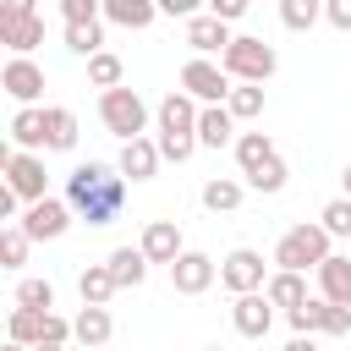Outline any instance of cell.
Returning <instances> with one entry per match:
<instances>
[{"label": "cell", "instance_id": "obj_41", "mask_svg": "<svg viewBox=\"0 0 351 351\" xmlns=\"http://www.w3.org/2000/svg\"><path fill=\"white\" fill-rule=\"evenodd\" d=\"M324 22L340 27V33H351V0H324Z\"/></svg>", "mask_w": 351, "mask_h": 351}, {"label": "cell", "instance_id": "obj_42", "mask_svg": "<svg viewBox=\"0 0 351 351\" xmlns=\"http://www.w3.org/2000/svg\"><path fill=\"white\" fill-rule=\"evenodd\" d=\"M197 11H208V0H159V16H197Z\"/></svg>", "mask_w": 351, "mask_h": 351}, {"label": "cell", "instance_id": "obj_8", "mask_svg": "<svg viewBox=\"0 0 351 351\" xmlns=\"http://www.w3.org/2000/svg\"><path fill=\"white\" fill-rule=\"evenodd\" d=\"M219 285H225L230 296H247V291H263V285H269V269H263V252H252V247H236V252H225V258H219Z\"/></svg>", "mask_w": 351, "mask_h": 351}, {"label": "cell", "instance_id": "obj_33", "mask_svg": "<svg viewBox=\"0 0 351 351\" xmlns=\"http://www.w3.org/2000/svg\"><path fill=\"white\" fill-rule=\"evenodd\" d=\"M318 16H324V0H280V22L291 33H307Z\"/></svg>", "mask_w": 351, "mask_h": 351}, {"label": "cell", "instance_id": "obj_12", "mask_svg": "<svg viewBox=\"0 0 351 351\" xmlns=\"http://www.w3.org/2000/svg\"><path fill=\"white\" fill-rule=\"evenodd\" d=\"M230 22L225 16H214V11H197V16H186V44H192V55H225L230 49Z\"/></svg>", "mask_w": 351, "mask_h": 351}, {"label": "cell", "instance_id": "obj_27", "mask_svg": "<svg viewBox=\"0 0 351 351\" xmlns=\"http://www.w3.org/2000/svg\"><path fill=\"white\" fill-rule=\"evenodd\" d=\"M241 197H247V181H225V176H219V181L203 186V208H208V214H236Z\"/></svg>", "mask_w": 351, "mask_h": 351}, {"label": "cell", "instance_id": "obj_7", "mask_svg": "<svg viewBox=\"0 0 351 351\" xmlns=\"http://www.w3.org/2000/svg\"><path fill=\"white\" fill-rule=\"evenodd\" d=\"M71 219H77V208L66 203V197H38V203H27L22 208V230L33 236V241H60L66 230H71Z\"/></svg>", "mask_w": 351, "mask_h": 351}, {"label": "cell", "instance_id": "obj_17", "mask_svg": "<svg viewBox=\"0 0 351 351\" xmlns=\"http://www.w3.org/2000/svg\"><path fill=\"white\" fill-rule=\"evenodd\" d=\"M0 44L11 55H33L44 44V16H0Z\"/></svg>", "mask_w": 351, "mask_h": 351}, {"label": "cell", "instance_id": "obj_37", "mask_svg": "<svg viewBox=\"0 0 351 351\" xmlns=\"http://www.w3.org/2000/svg\"><path fill=\"white\" fill-rule=\"evenodd\" d=\"M16 307L49 313V307H55V285H49V280H22V285H16Z\"/></svg>", "mask_w": 351, "mask_h": 351}, {"label": "cell", "instance_id": "obj_4", "mask_svg": "<svg viewBox=\"0 0 351 351\" xmlns=\"http://www.w3.org/2000/svg\"><path fill=\"white\" fill-rule=\"evenodd\" d=\"M219 66H225L236 82H269V77L280 71V55H274V44H263V38H252V33H236L230 49L219 55Z\"/></svg>", "mask_w": 351, "mask_h": 351}, {"label": "cell", "instance_id": "obj_19", "mask_svg": "<svg viewBox=\"0 0 351 351\" xmlns=\"http://www.w3.org/2000/svg\"><path fill=\"white\" fill-rule=\"evenodd\" d=\"M44 148H55V154L77 148V115L66 104H44Z\"/></svg>", "mask_w": 351, "mask_h": 351}, {"label": "cell", "instance_id": "obj_40", "mask_svg": "<svg viewBox=\"0 0 351 351\" xmlns=\"http://www.w3.org/2000/svg\"><path fill=\"white\" fill-rule=\"evenodd\" d=\"M71 318H60V313H44V340H55V346H71Z\"/></svg>", "mask_w": 351, "mask_h": 351}, {"label": "cell", "instance_id": "obj_1", "mask_svg": "<svg viewBox=\"0 0 351 351\" xmlns=\"http://www.w3.org/2000/svg\"><path fill=\"white\" fill-rule=\"evenodd\" d=\"M66 203H71L77 219L93 225V230L115 225L121 208H126V176H121V165H99V159L77 165V170L66 176Z\"/></svg>", "mask_w": 351, "mask_h": 351}, {"label": "cell", "instance_id": "obj_11", "mask_svg": "<svg viewBox=\"0 0 351 351\" xmlns=\"http://www.w3.org/2000/svg\"><path fill=\"white\" fill-rule=\"evenodd\" d=\"M230 324H236V335H241V340H263V335H269V324H274V302H269L263 291H247V296H236V302H230Z\"/></svg>", "mask_w": 351, "mask_h": 351}, {"label": "cell", "instance_id": "obj_31", "mask_svg": "<svg viewBox=\"0 0 351 351\" xmlns=\"http://www.w3.org/2000/svg\"><path fill=\"white\" fill-rule=\"evenodd\" d=\"M121 77H126L121 55H110V49L88 55V82H93V88H121Z\"/></svg>", "mask_w": 351, "mask_h": 351}, {"label": "cell", "instance_id": "obj_2", "mask_svg": "<svg viewBox=\"0 0 351 351\" xmlns=\"http://www.w3.org/2000/svg\"><path fill=\"white\" fill-rule=\"evenodd\" d=\"M197 115H203V104L186 93V88H170L165 99H159V110H154V126H159V154L170 159V165H186L203 143H197Z\"/></svg>", "mask_w": 351, "mask_h": 351}, {"label": "cell", "instance_id": "obj_23", "mask_svg": "<svg viewBox=\"0 0 351 351\" xmlns=\"http://www.w3.org/2000/svg\"><path fill=\"white\" fill-rule=\"evenodd\" d=\"M263 296H269L274 307H285V313L302 307V302H307V280H302V269H274L269 285H263Z\"/></svg>", "mask_w": 351, "mask_h": 351}, {"label": "cell", "instance_id": "obj_25", "mask_svg": "<svg viewBox=\"0 0 351 351\" xmlns=\"http://www.w3.org/2000/svg\"><path fill=\"white\" fill-rule=\"evenodd\" d=\"M77 291H82V302H88V307H110V296H115L121 285H115L110 263H88V269L77 274Z\"/></svg>", "mask_w": 351, "mask_h": 351}, {"label": "cell", "instance_id": "obj_46", "mask_svg": "<svg viewBox=\"0 0 351 351\" xmlns=\"http://www.w3.org/2000/svg\"><path fill=\"white\" fill-rule=\"evenodd\" d=\"M33 351H66V346H55V340H38V346H33Z\"/></svg>", "mask_w": 351, "mask_h": 351}, {"label": "cell", "instance_id": "obj_43", "mask_svg": "<svg viewBox=\"0 0 351 351\" xmlns=\"http://www.w3.org/2000/svg\"><path fill=\"white\" fill-rule=\"evenodd\" d=\"M247 5H252V0H208V11H214V16H225V22H241V16H247Z\"/></svg>", "mask_w": 351, "mask_h": 351}, {"label": "cell", "instance_id": "obj_6", "mask_svg": "<svg viewBox=\"0 0 351 351\" xmlns=\"http://www.w3.org/2000/svg\"><path fill=\"white\" fill-rule=\"evenodd\" d=\"M181 88H186L197 104H225L230 88H236V77H230L225 66H214L208 55H192V60L181 66Z\"/></svg>", "mask_w": 351, "mask_h": 351}, {"label": "cell", "instance_id": "obj_47", "mask_svg": "<svg viewBox=\"0 0 351 351\" xmlns=\"http://www.w3.org/2000/svg\"><path fill=\"white\" fill-rule=\"evenodd\" d=\"M340 186H346V197H351V165H346V170H340Z\"/></svg>", "mask_w": 351, "mask_h": 351}, {"label": "cell", "instance_id": "obj_34", "mask_svg": "<svg viewBox=\"0 0 351 351\" xmlns=\"http://www.w3.org/2000/svg\"><path fill=\"white\" fill-rule=\"evenodd\" d=\"M318 225H324L329 236L351 241V197H346V192H340V197H329V203H324V214H318Z\"/></svg>", "mask_w": 351, "mask_h": 351}, {"label": "cell", "instance_id": "obj_20", "mask_svg": "<svg viewBox=\"0 0 351 351\" xmlns=\"http://www.w3.org/2000/svg\"><path fill=\"white\" fill-rule=\"evenodd\" d=\"M104 263H110V274H115L121 291H137V285L148 280V252H143V247H115Z\"/></svg>", "mask_w": 351, "mask_h": 351}, {"label": "cell", "instance_id": "obj_15", "mask_svg": "<svg viewBox=\"0 0 351 351\" xmlns=\"http://www.w3.org/2000/svg\"><path fill=\"white\" fill-rule=\"evenodd\" d=\"M115 165H121V176H126V181H148V176L165 165V154H159V137H148V132H143V137L121 143V159H115Z\"/></svg>", "mask_w": 351, "mask_h": 351}, {"label": "cell", "instance_id": "obj_28", "mask_svg": "<svg viewBox=\"0 0 351 351\" xmlns=\"http://www.w3.org/2000/svg\"><path fill=\"white\" fill-rule=\"evenodd\" d=\"M49 313H55V307H49ZM5 335H11L16 346H38V340H44V313H38V307H11Z\"/></svg>", "mask_w": 351, "mask_h": 351}, {"label": "cell", "instance_id": "obj_38", "mask_svg": "<svg viewBox=\"0 0 351 351\" xmlns=\"http://www.w3.org/2000/svg\"><path fill=\"white\" fill-rule=\"evenodd\" d=\"M318 335H351V307L324 296V329H318Z\"/></svg>", "mask_w": 351, "mask_h": 351}, {"label": "cell", "instance_id": "obj_50", "mask_svg": "<svg viewBox=\"0 0 351 351\" xmlns=\"http://www.w3.org/2000/svg\"><path fill=\"white\" fill-rule=\"evenodd\" d=\"M99 351H104V346H99Z\"/></svg>", "mask_w": 351, "mask_h": 351}, {"label": "cell", "instance_id": "obj_48", "mask_svg": "<svg viewBox=\"0 0 351 351\" xmlns=\"http://www.w3.org/2000/svg\"><path fill=\"white\" fill-rule=\"evenodd\" d=\"M5 351H33V346H16V340H11V346H5Z\"/></svg>", "mask_w": 351, "mask_h": 351}, {"label": "cell", "instance_id": "obj_39", "mask_svg": "<svg viewBox=\"0 0 351 351\" xmlns=\"http://www.w3.org/2000/svg\"><path fill=\"white\" fill-rule=\"evenodd\" d=\"M60 16L66 22H99L104 16V0H60Z\"/></svg>", "mask_w": 351, "mask_h": 351}, {"label": "cell", "instance_id": "obj_18", "mask_svg": "<svg viewBox=\"0 0 351 351\" xmlns=\"http://www.w3.org/2000/svg\"><path fill=\"white\" fill-rule=\"evenodd\" d=\"M197 143H203V148H230V143H236V115H230V104H203V115H197Z\"/></svg>", "mask_w": 351, "mask_h": 351}, {"label": "cell", "instance_id": "obj_3", "mask_svg": "<svg viewBox=\"0 0 351 351\" xmlns=\"http://www.w3.org/2000/svg\"><path fill=\"white\" fill-rule=\"evenodd\" d=\"M99 121H104L110 137L132 143V137L148 132V104H143V93L126 88V82H121V88H99Z\"/></svg>", "mask_w": 351, "mask_h": 351}, {"label": "cell", "instance_id": "obj_16", "mask_svg": "<svg viewBox=\"0 0 351 351\" xmlns=\"http://www.w3.org/2000/svg\"><path fill=\"white\" fill-rule=\"evenodd\" d=\"M71 340L82 346V351H99V346H110V335H115V318H110V307H88L82 302V313L71 318Z\"/></svg>", "mask_w": 351, "mask_h": 351}, {"label": "cell", "instance_id": "obj_29", "mask_svg": "<svg viewBox=\"0 0 351 351\" xmlns=\"http://www.w3.org/2000/svg\"><path fill=\"white\" fill-rule=\"evenodd\" d=\"M66 49L71 55H99L104 49V22H66Z\"/></svg>", "mask_w": 351, "mask_h": 351}, {"label": "cell", "instance_id": "obj_30", "mask_svg": "<svg viewBox=\"0 0 351 351\" xmlns=\"http://www.w3.org/2000/svg\"><path fill=\"white\" fill-rule=\"evenodd\" d=\"M225 104H230L236 121H258V115H263V82H236Z\"/></svg>", "mask_w": 351, "mask_h": 351}, {"label": "cell", "instance_id": "obj_13", "mask_svg": "<svg viewBox=\"0 0 351 351\" xmlns=\"http://www.w3.org/2000/svg\"><path fill=\"white\" fill-rule=\"evenodd\" d=\"M0 88H5L16 104H38V93H44V66L27 60V55H11L5 71H0Z\"/></svg>", "mask_w": 351, "mask_h": 351}, {"label": "cell", "instance_id": "obj_14", "mask_svg": "<svg viewBox=\"0 0 351 351\" xmlns=\"http://www.w3.org/2000/svg\"><path fill=\"white\" fill-rule=\"evenodd\" d=\"M137 247L148 252V263H165V269H170V263L186 252V241H181V225H176V219H148Z\"/></svg>", "mask_w": 351, "mask_h": 351}, {"label": "cell", "instance_id": "obj_44", "mask_svg": "<svg viewBox=\"0 0 351 351\" xmlns=\"http://www.w3.org/2000/svg\"><path fill=\"white\" fill-rule=\"evenodd\" d=\"M0 16H38L33 0H0Z\"/></svg>", "mask_w": 351, "mask_h": 351}, {"label": "cell", "instance_id": "obj_36", "mask_svg": "<svg viewBox=\"0 0 351 351\" xmlns=\"http://www.w3.org/2000/svg\"><path fill=\"white\" fill-rule=\"evenodd\" d=\"M285 181H291V170H285V159H280V154H274L263 170H252V176H247V186H252V192H285Z\"/></svg>", "mask_w": 351, "mask_h": 351}, {"label": "cell", "instance_id": "obj_32", "mask_svg": "<svg viewBox=\"0 0 351 351\" xmlns=\"http://www.w3.org/2000/svg\"><path fill=\"white\" fill-rule=\"evenodd\" d=\"M27 247H33V236L22 225H5L0 230V269H22L27 263Z\"/></svg>", "mask_w": 351, "mask_h": 351}, {"label": "cell", "instance_id": "obj_22", "mask_svg": "<svg viewBox=\"0 0 351 351\" xmlns=\"http://www.w3.org/2000/svg\"><path fill=\"white\" fill-rule=\"evenodd\" d=\"M318 296H329V302H346V307H351V258L329 252V258L318 263Z\"/></svg>", "mask_w": 351, "mask_h": 351}, {"label": "cell", "instance_id": "obj_5", "mask_svg": "<svg viewBox=\"0 0 351 351\" xmlns=\"http://www.w3.org/2000/svg\"><path fill=\"white\" fill-rule=\"evenodd\" d=\"M329 241H335V236H329L324 225H307V219H302V225H291V230L274 241V263L307 274V269H318V263L329 258Z\"/></svg>", "mask_w": 351, "mask_h": 351}, {"label": "cell", "instance_id": "obj_9", "mask_svg": "<svg viewBox=\"0 0 351 351\" xmlns=\"http://www.w3.org/2000/svg\"><path fill=\"white\" fill-rule=\"evenodd\" d=\"M5 186L22 197V208L38 203V197H49L44 192V159L33 148H5Z\"/></svg>", "mask_w": 351, "mask_h": 351}, {"label": "cell", "instance_id": "obj_49", "mask_svg": "<svg viewBox=\"0 0 351 351\" xmlns=\"http://www.w3.org/2000/svg\"><path fill=\"white\" fill-rule=\"evenodd\" d=\"M208 351H219V346H208Z\"/></svg>", "mask_w": 351, "mask_h": 351}, {"label": "cell", "instance_id": "obj_35", "mask_svg": "<svg viewBox=\"0 0 351 351\" xmlns=\"http://www.w3.org/2000/svg\"><path fill=\"white\" fill-rule=\"evenodd\" d=\"M285 318H291V335H318V329H324V296H307V302L291 307Z\"/></svg>", "mask_w": 351, "mask_h": 351}, {"label": "cell", "instance_id": "obj_10", "mask_svg": "<svg viewBox=\"0 0 351 351\" xmlns=\"http://www.w3.org/2000/svg\"><path fill=\"white\" fill-rule=\"evenodd\" d=\"M214 280H219V263H214L208 252H192V247H186V252L170 263V285H176L181 296H203Z\"/></svg>", "mask_w": 351, "mask_h": 351}, {"label": "cell", "instance_id": "obj_24", "mask_svg": "<svg viewBox=\"0 0 351 351\" xmlns=\"http://www.w3.org/2000/svg\"><path fill=\"white\" fill-rule=\"evenodd\" d=\"M11 148H44V104H22L11 115Z\"/></svg>", "mask_w": 351, "mask_h": 351}, {"label": "cell", "instance_id": "obj_21", "mask_svg": "<svg viewBox=\"0 0 351 351\" xmlns=\"http://www.w3.org/2000/svg\"><path fill=\"white\" fill-rule=\"evenodd\" d=\"M154 16H159V0H104V22H115V27L143 33V27H154Z\"/></svg>", "mask_w": 351, "mask_h": 351}, {"label": "cell", "instance_id": "obj_45", "mask_svg": "<svg viewBox=\"0 0 351 351\" xmlns=\"http://www.w3.org/2000/svg\"><path fill=\"white\" fill-rule=\"evenodd\" d=\"M285 351H318V340H313V335H296V340H291Z\"/></svg>", "mask_w": 351, "mask_h": 351}, {"label": "cell", "instance_id": "obj_26", "mask_svg": "<svg viewBox=\"0 0 351 351\" xmlns=\"http://www.w3.org/2000/svg\"><path fill=\"white\" fill-rule=\"evenodd\" d=\"M230 148H236V165H241V176H252V170H263V165L274 159V143H269V132H241Z\"/></svg>", "mask_w": 351, "mask_h": 351}]
</instances>
